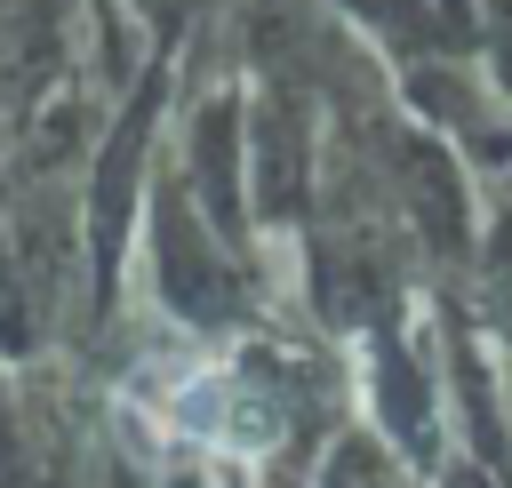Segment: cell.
I'll return each instance as SVG.
<instances>
[{
    "mask_svg": "<svg viewBox=\"0 0 512 488\" xmlns=\"http://www.w3.org/2000/svg\"><path fill=\"white\" fill-rule=\"evenodd\" d=\"M168 424L192 432V440H208V448H232V456H264L280 440V408L248 376H224V368H192L168 392Z\"/></svg>",
    "mask_w": 512,
    "mask_h": 488,
    "instance_id": "cell-1",
    "label": "cell"
}]
</instances>
